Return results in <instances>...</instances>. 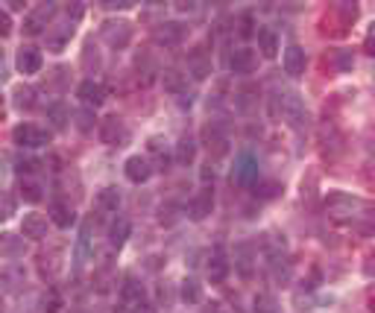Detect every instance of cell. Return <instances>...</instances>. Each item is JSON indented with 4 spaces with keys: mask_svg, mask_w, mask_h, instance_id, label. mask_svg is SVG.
<instances>
[{
    "mask_svg": "<svg viewBox=\"0 0 375 313\" xmlns=\"http://www.w3.org/2000/svg\"><path fill=\"white\" fill-rule=\"evenodd\" d=\"M41 64H44V56H41L39 47H21L18 56H15V68H18L24 76L39 74V71H41Z\"/></svg>",
    "mask_w": 375,
    "mask_h": 313,
    "instance_id": "obj_7",
    "label": "cell"
},
{
    "mask_svg": "<svg viewBox=\"0 0 375 313\" xmlns=\"http://www.w3.org/2000/svg\"><path fill=\"white\" fill-rule=\"evenodd\" d=\"M232 182H238V185H255L258 182V158L252 155V153H238L235 155V167H232Z\"/></svg>",
    "mask_w": 375,
    "mask_h": 313,
    "instance_id": "obj_4",
    "label": "cell"
},
{
    "mask_svg": "<svg viewBox=\"0 0 375 313\" xmlns=\"http://www.w3.org/2000/svg\"><path fill=\"white\" fill-rule=\"evenodd\" d=\"M121 299H123V305H126V307H132V305H138L141 299H146V295H144V287L135 281L132 275H126V278H123V287H121Z\"/></svg>",
    "mask_w": 375,
    "mask_h": 313,
    "instance_id": "obj_20",
    "label": "cell"
},
{
    "mask_svg": "<svg viewBox=\"0 0 375 313\" xmlns=\"http://www.w3.org/2000/svg\"><path fill=\"white\" fill-rule=\"evenodd\" d=\"M47 120H50V126H53V129H64V126H68V120H71L68 106H64L62 100L50 103V106H47Z\"/></svg>",
    "mask_w": 375,
    "mask_h": 313,
    "instance_id": "obj_22",
    "label": "cell"
},
{
    "mask_svg": "<svg viewBox=\"0 0 375 313\" xmlns=\"http://www.w3.org/2000/svg\"><path fill=\"white\" fill-rule=\"evenodd\" d=\"M188 71L193 74V79H205V76L211 74V62L203 59L200 53H193V56L188 59Z\"/></svg>",
    "mask_w": 375,
    "mask_h": 313,
    "instance_id": "obj_26",
    "label": "cell"
},
{
    "mask_svg": "<svg viewBox=\"0 0 375 313\" xmlns=\"http://www.w3.org/2000/svg\"><path fill=\"white\" fill-rule=\"evenodd\" d=\"M193 155H197V144H193V138H191V135H185L182 141L176 144V161H179V164H185V167H188V164L193 161Z\"/></svg>",
    "mask_w": 375,
    "mask_h": 313,
    "instance_id": "obj_24",
    "label": "cell"
},
{
    "mask_svg": "<svg viewBox=\"0 0 375 313\" xmlns=\"http://www.w3.org/2000/svg\"><path fill=\"white\" fill-rule=\"evenodd\" d=\"M273 111L282 114V120H285L287 126H293V129H302L305 120H308L305 103H302V97H299L296 91H282V94H275Z\"/></svg>",
    "mask_w": 375,
    "mask_h": 313,
    "instance_id": "obj_1",
    "label": "cell"
},
{
    "mask_svg": "<svg viewBox=\"0 0 375 313\" xmlns=\"http://www.w3.org/2000/svg\"><path fill=\"white\" fill-rule=\"evenodd\" d=\"M179 295H182L185 305H200L203 302V287H200L197 278H185L182 287H179Z\"/></svg>",
    "mask_w": 375,
    "mask_h": 313,
    "instance_id": "obj_23",
    "label": "cell"
},
{
    "mask_svg": "<svg viewBox=\"0 0 375 313\" xmlns=\"http://www.w3.org/2000/svg\"><path fill=\"white\" fill-rule=\"evenodd\" d=\"M76 97H79V103H83L86 109H97V106H103V103H106V88L100 85V82L86 79V82H79Z\"/></svg>",
    "mask_w": 375,
    "mask_h": 313,
    "instance_id": "obj_8",
    "label": "cell"
},
{
    "mask_svg": "<svg viewBox=\"0 0 375 313\" xmlns=\"http://www.w3.org/2000/svg\"><path fill=\"white\" fill-rule=\"evenodd\" d=\"M56 12H59L56 4H39V6L24 18V32H27V36H39V32H44V27L50 29V24H53V18H56Z\"/></svg>",
    "mask_w": 375,
    "mask_h": 313,
    "instance_id": "obj_3",
    "label": "cell"
},
{
    "mask_svg": "<svg viewBox=\"0 0 375 313\" xmlns=\"http://www.w3.org/2000/svg\"><path fill=\"white\" fill-rule=\"evenodd\" d=\"M282 64H285V74L287 76H302L305 74V64H308V56H305V50H302L299 44H287Z\"/></svg>",
    "mask_w": 375,
    "mask_h": 313,
    "instance_id": "obj_12",
    "label": "cell"
},
{
    "mask_svg": "<svg viewBox=\"0 0 375 313\" xmlns=\"http://www.w3.org/2000/svg\"><path fill=\"white\" fill-rule=\"evenodd\" d=\"M32 97H36V91H32V88H18V91H15V103H18L21 109H29Z\"/></svg>",
    "mask_w": 375,
    "mask_h": 313,
    "instance_id": "obj_31",
    "label": "cell"
},
{
    "mask_svg": "<svg viewBox=\"0 0 375 313\" xmlns=\"http://www.w3.org/2000/svg\"><path fill=\"white\" fill-rule=\"evenodd\" d=\"M91 258V220L83 223L79 228V237H76V252H74V260H76V270Z\"/></svg>",
    "mask_w": 375,
    "mask_h": 313,
    "instance_id": "obj_16",
    "label": "cell"
},
{
    "mask_svg": "<svg viewBox=\"0 0 375 313\" xmlns=\"http://www.w3.org/2000/svg\"><path fill=\"white\" fill-rule=\"evenodd\" d=\"M100 141L109 146H118L121 141H126V126L121 118H106L100 123Z\"/></svg>",
    "mask_w": 375,
    "mask_h": 313,
    "instance_id": "obj_13",
    "label": "cell"
},
{
    "mask_svg": "<svg viewBox=\"0 0 375 313\" xmlns=\"http://www.w3.org/2000/svg\"><path fill=\"white\" fill-rule=\"evenodd\" d=\"M9 29H12V18H9V12L4 9V36H9Z\"/></svg>",
    "mask_w": 375,
    "mask_h": 313,
    "instance_id": "obj_37",
    "label": "cell"
},
{
    "mask_svg": "<svg viewBox=\"0 0 375 313\" xmlns=\"http://www.w3.org/2000/svg\"><path fill=\"white\" fill-rule=\"evenodd\" d=\"M91 118H94V109H83V111L76 114V126L83 129V132H88V129L94 126V120H91Z\"/></svg>",
    "mask_w": 375,
    "mask_h": 313,
    "instance_id": "obj_32",
    "label": "cell"
},
{
    "mask_svg": "<svg viewBox=\"0 0 375 313\" xmlns=\"http://www.w3.org/2000/svg\"><path fill=\"white\" fill-rule=\"evenodd\" d=\"M118 208H121V190L118 188H103L100 193H97V211H100V214H106V217H109V214H118Z\"/></svg>",
    "mask_w": 375,
    "mask_h": 313,
    "instance_id": "obj_17",
    "label": "cell"
},
{
    "mask_svg": "<svg viewBox=\"0 0 375 313\" xmlns=\"http://www.w3.org/2000/svg\"><path fill=\"white\" fill-rule=\"evenodd\" d=\"M337 64H340V68H343V71H346V68H349V64H352V56H349V53H340V56H337Z\"/></svg>",
    "mask_w": 375,
    "mask_h": 313,
    "instance_id": "obj_36",
    "label": "cell"
},
{
    "mask_svg": "<svg viewBox=\"0 0 375 313\" xmlns=\"http://www.w3.org/2000/svg\"><path fill=\"white\" fill-rule=\"evenodd\" d=\"M12 141L21 146V150H36V146L50 144V132L36 126V123H18L12 129Z\"/></svg>",
    "mask_w": 375,
    "mask_h": 313,
    "instance_id": "obj_2",
    "label": "cell"
},
{
    "mask_svg": "<svg viewBox=\"0 0 375 313\" xmlns=\"http://www.w3.org/2000/svg\"><path fill=\"white\" fill-rule=\"evenodd\" d=\"M205 313H220V307H217V305H214V307H211V310H205Z\"/></svg>",
    "mask_w": 375,
    "mask_h": 313,
    "instance_id": "obj_38",
    "label": "cell"
},
{
    "mask_svg": "<svg viewBox=\"0 0 375 313\" xmlns=\"http://www.w3.org/2000/svg\"><path fill=\"white\" fill-rule=\"evenodd\" d=\"M185 27L179 24V21H168V24H158V29H156V41H161V44H179L185 39Z\"/></svg>",
    "mask_w": 375,
    "mask_h": 313,
    "instance_id": "obj_18",
    "label": "cell"
},
{
    "mask_svg": "<svg viewBox=\"0 0 375 313\" xmlns=\"http://www.w3.org/2000/svg\"><path fill=\"white\" fill-rule=\"evenodd\" d=\"M18 255H24V243L15 240V235H6L4 237V258L12 260V258H18Z\"/></svg>",
    "mask_w": 375,
    "mask_h": 313,
    "instance_id": "obj_30",
    "label": "cell"
},
{
    "mask_svg": "<svg viewBox=\"0 0 375 313\" xmlns=\"http://www.w3.org/2000/svg\"><path fill=\"white\" fill-rule=\"evenodd\" d=\"M165 88L170 94H179L182 97V88H185V76L179 74V71H165Z\"/></svg>",
    "mask_w": 375,
    "mask_h": 313,
    "instance_id": "obj_29",
    "label": "cell"
},
{
    "mask_svg": "<svg viewBox=\"0 0 375 313\" xmlns=\"http://www.w3.org/2000/svg\"><path fill=\"white\" fill-rule=\"evenodd\" d=\"M229 258H226V249L223 246H214L211 249V258H208V278L214 284H220V281H226V275H229Z\"/></svg>",
    "mask_w": 375,
    "mask_h": 313,
    "instance_id": "obj_10",
    "label": "cell"
},
{
    "mask_svg": "<svg viewBox=\"0 0 375 313\" xmlns=\"http://www.w3.org/2000/svg\"><path fill=\"white\" fill-rule=\"evenodd\" d=\"M229 68H232V74H238V76L252 74V71L258 68V53L252 50V47H238V50L229 56Z\"/></svg>",
    "mask_w": 375,
    "mask_h": 313,
    "instance_id": "obj_6",
    "label": "cell"
},
{
    "mask_svg": "<svg viewBox=\"0 0 375 313\" xmlns=\"http://www.w3.org/2000/svg\"><path fill=\"white\" fill-rule=\"evenodd\" d=\"M59 307H62V299H59V293H47L44 295V313H59Z\"/></svg>",
    "mask_w": 375,
    "mask_h": 313,
    "instance_id": "obj_33",
    "label": "cell"
},
{
    "mask_svg": "<svg viewBox=\"0 0 375 313\" xmlns=\"http://www.w3.org/2000/svg\"><path fill=\"white\" fill-rule=\"evenodd\" d=\"M41 185L36 182V179H21V200L24 202H29V205H36V202H41Z\"/></svg>",
    "mask_w": 375,
    "mask_h": 313,
    "instance_id": "obj_25",
    "label": "cell"
},
{
    "mask_svg": "<svg viewBox=\"0 0 375 313\" xmlns=\"http://www.w3.org/2000/svg\"><path fill=\"white\" fill-rule=\"evenodd\" d=\"M258 50L267 59H273L275 53H279V36H275V29H270V27L258 29Z\"/></svg>",
    "mask_w": 375,
    "mask_h": 313,
    "instance_id": "obj_19",
    "label": "cell"
},
{
    "mask_svg": "<svg viewBox=\"0 0 375 313\" xmlns=\"http://www.w3.org/2000/svg\"><path fill=\"white\" fill-rule=\"evenodd\" d=\"M211 211H214V190H211V188H203V190L188 202V217L200 223V220L208 217Z\"/></svg>",
    "mask_w": 375,
    "mask_h": 313,
    "instance_id": "obj_9",
    "label": "cell"
},
{
    "mask_svg": "<svg viewBox=\"0 0 375 313\" xmlns=\"http://www.w3.org/2000/svg\"><path fill=\"white\" fill-rule=\"evenodd\" d=\"M129 232H132L129 220L118 217L115 223H111V228H109V243H111V249H121V246L126 243V237H129Z\"/></svg>",
    "mask_w": 375,
    "mask_h": 313,
    "instance_id": "obj_21",
    "label": "cell"
},
{
    "mask_svg": "<svg viewBox=\"0 0 375 313\" xmlns=\"http://www.w3.org/2000/svg\"><path fill=\"white\" fill-rule=\"evenodd\" d=\"M123 173H126L129 182L144 185L146 179L153 176V164H150V158H146V155H129L126 164H123Z\"/></svg>",
    "mask_w": 375,
    "mask_h": 313,
    "instance_id": "obj_5",
    "label": "cell"
},
{
    "mask_svg": "<svg viewBox=\"0 0 375 313\" xmlns=\"http://www.w3.org/2000/svg\"><path fill=\"white\" fill-rule=\"evenodd\" d=\"M129 313H158V310H156L150 302H146V299H141L138 305H132V307H129Z\"/></svg>",
    "mask_w": 375,
    "mask_h": 313,
    "instance_id": "obj_34",
    "label": "cell"
},
{
    "mask_svg": "<svg viewBox=\"0 0 375 313\" xmlns=\"http://www.w3.org/2000/svg\"><path fill=\"white\" fill-rule=\"evenodd\" d=\"M240 36L243 39L252 36V15H243V18H240Z\"/></svg>",
    "mask_w": 375,
    "mask_h": 313,
    "instance_id": "obj_35",
    "label": "cell"
},
{
    "mask_svg": "<svg viewBox=\"0 0 375 313\" xmlns=\"http://www.w3.org/2000/svg\"><path fill=\"white\" fill-rule=\"evenodd\" d=\"M275 307H279V302L270 293H258L252 302V313H275Z\"/></svg>",
    "mask_w": 375,
    "mask_h": 313,
    "instance_id": "obj_27",
    "label": "cell"
},
{
    "mask_svg": "<svg viewBox=\"0 0 375 313\" xmlns=\"http://www.w3.org/2000/svg\"><path fill=\"white\" fill-rule=\"evenodd\" d=\"M250 246L247 243H240L238 246V252H235V263H238V270H240V275H252V267H250Z\"/></svg>",
    "mask_w": 375,
    "mask_h": 313,
    "instance_id": "obj_28",
    "label": "cell"
},
{
    "mask_svg": "<svg viewBox=\"0 0 375 313\" xmlns=\"http://www.w3.org/2000/svg\"><path fill=\"white\" fill-rule=\"evenodd\" d=\"M50 220L59 225V228H71L76 223V211L71 202H64V200H53L50 202Z\"/></svg>",
    "mask_w": 375,
    "mask_h": 313,
    "instance_id": "obj_15",
    "label": "cell"
},
{
    "mask_svg": "<svg viewBox=\"0 0 375 313\" xmlns=\"http://www.w3.org/2000/svg\"><path fill=\"white\" fill-rule=\"evenodd\" d=\"M103 39L111 47H126L129 39H132V27L126 21H109V24H103Z\"/></svg>",
    "mask_w": 375,
    "mask_h": 313,
    "instance_id": "obj_11",
    "label": "cell"
},
{
    "mask_svg": "<svg viewBox=\"0 0 375 313\" xmlns=\"http://www.w3.org/2000/svg\"><path fill=\"white\" fill-rule=\"evenodd\" d=\"M21 235L24 237H32V240H41L47 235V217L44 214H24V220H21Z\"/></svg>",
    "mask_w": 375,
    "mask_h": 313,
    "instance_id": "obj_14",
    "label": "cell"
}]
</instances>
